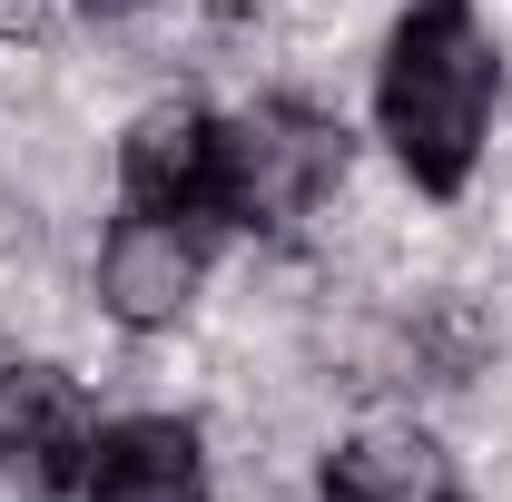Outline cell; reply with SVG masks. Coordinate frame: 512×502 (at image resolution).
Here are the masks:
<instances>
[{"label":"cell","instance_id":"cell-1","mask_svg":"<svg viewBox=\"0 0 512 502\" xmlns=\"http://www.w3.org/2000/svg\"><path fill=\"white\" fill-rule=\"evenodd\" d=\"M503 109V50L473 0H404L375 60V128L424 197H463Z\"/></svg>","mask_w":512,"mask_h":502},{"label":"cell","instance_id":"cell-2","mask_svg":"<svg viewBox=\"0 0 512 502\" xmlns=\"http://www.w3.org/2000/svg\"><path fill=\"white\" fill-rule=\"evenodd\" d=\"M345 158H355L345 119H325L316 99H296V89L237 109V119H227V227H247V237H296L325 197L345 188Z\"/></svg>","mask_w":512,"mask_h":502},{"label":"cell","instance_id":"cell-3","mask_svg":"<svg viewBox=\"0 0 512 502\" xmlns=\"http://www.w3.org/2000/svg\"><path fill=\"white\" fill-rule=\"evenodd\" d=\"M119 207L227 237V119L197 109V99L138 109L128 138H119Z\"/></svg>","mask_w":512,"mask_h":502},{"label":"cell","instance_id":"cell-4","mask_svg":"<svg viewBox=\"0 0 512 502\" xmlns=\"http://www.w3.org/2000/svg\"><path fill=\"white\" fill-rule=\"evenodd\" d=\"M99 404L69 365H0V473L30 502H79V473H89V443H99Z\"/></svg>","mask_w":512,"mask_h":502},{"label":"cell","instance_id":"cell-5","mask_svg":"<svg viewBox=\"0 0 512 502\" xmlns=\"http://www.w3.org/2000/svg\"><path fill=\"white\" fill-rule=\"evenodd\" d=\"M207 227H178V217H138L119 207L109 217V237H99V315L128 325V335H168L178 315L197 306V286H207Z\"/></svg>","mask_w":512,"mask_h":502},{"label":"cell","instance_id":"cell-6","mask_svg":"<svg viewBox=\"0 0 512 502\" xmlns=\"http://www.w3.org/2000/svg\"><path fill=\"white\" fill-rule=\"evenodd\" d=\"M79 502H207V434L188 414H109Z\"/></svg>","mask_w":512,"mask_h":502},{"label":"cell","instance_id":"cell-7","mask_svg":"<svg viewBox=\"0 0 512 502\" xmlns=\"http://www.w3.org/2000/svg\"><path fill=\"white\" fill-rule=\"evenodd\" d=\"M316 502H463V463L424 424H365L325 453Z\"/></svg>","mask_w":512,"mask_h":502}]
</instances>
